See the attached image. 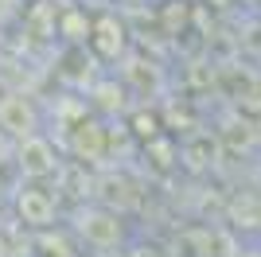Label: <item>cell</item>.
Wrapping results in <instances>:
<instances>
[{
    "label": "cell",
    "mask_w": 261,
    "mask_h": 257,
    "mask_svg": "<svg viewBox=\"0 0 261 257\" xmlns=\"http://www.w3.org/2000/svg\"><path fill=\"white\" fill-rule=\"evenodd\" d=\"M94 97H98V109H106V113H113V109H121V101H125V90L113 82H101L98 90H94Z\"/></svg>",
    "instance_id": "obj_8"
},
{
    "label": "cell",
    "mask_w": 261,
    "mask_h": 257,
    "mask_svg": "<svg viewBox=\"0 0 261 257\" xmlns=\"http://www.w3.org/2000/svg\"><path fill=\"white\" fill-rule=\"evenodd\" d=\"M106 148H109V128L101 125L98 117H82L70 125V152H74L82 164H94V160H101L106 156Z\"/></svg>",
    "instance_id": "obj_4"
},
{
    "label": "cell",
    "mask_w": 261,
    "mask_h": 257,
    "mask_svg": "<svg viewBox=\"0 0 261 257\" xmlns=\"http://www.w3.org/2000/svg\"><path fill=\"white\" fill-rule=\"evenodd\" d=\"M16 164H20L23 179H35V183L59 171V156H55L51 140L39 137V133L28 137V140H20V148H16Z\"/></svg>",
    "instance_id": "obj_3"
},
{
    "label": "cell",
    "mask_w": 261,
    "mask_h": 257,
    "mask_svg": "<svg viewBox=\"0 0 261 257\" xmlns=\"http://www.w3.org/2000/svg\"><path fill=\"white\" fill-rule=\"evenodd\" d=\"M0 128L12 133L16 140L35 137V133H39V109L32 106V97H23V94L0 97Z\"/></svg>",
    "instance_id": "obj_5"
},
{
    "label": "cell",
    "mask_w": 261,
    "mask_h": 257,
    "mask_svg": "<svg viewBox=\"0 0 261 257\" xmlns=\"http://www.w3.org/2000/svg\"><path fill=\"white\" fill-rule=\"evenodd\" d=\"M234 257H261V249H238Z\"/></svg>",
    "instance_id": "obj_10"
},
{
    "label": "cell",
    "mask_w": 261,
    "mask_h": 257,
    "mask_svg": "<svg viewBox=\"0 0 261 257\" xmlns=\"http://www.w3.org/2000/svg\"><path fill=\"white\" fill-rule=\"evenodd\" d=\"M90 47L98 59L106 63H117L121 55L129 51V35H125V23L117 16H94V32H90Z\"/></svg>",
    "instance_id": "obj_6"
},
{
    "label": "cell",
    "mask_w": 261,
    "mask_h": 257,
    "mask_svg": "<svg viewBox=\"0 0 261 257\" xmlns=\"http://www.w3.org/2000/svg\"><path fill=\"white\" fill-rule=\"evenodd\" d=\"M74 230L90 249H117L125 242V218L109 207H82L74 214Z\"/></svg>",
    "instance_id": "obj_1"
},
{
    "label": "cell",
    "mask_w": 261,
    "mask_h": 257,
    "mask_svg": "<svg viewBox=\"0 0 261 257\" xmlns=\"http://www.w3.org/2000/svg\"><path fill=\"white\" fill-rule=\"evenodd\" d=\"M133 133H137V137H144V140H152V137H160V117H156V113H137V117H133Z\"/></svg>",
    "instance_id": "obj_9"
},
{
    "label": "cell",
    "mask_w": 261,
    "mask_h": 257,
    "mask_svg": "<svg viewBox=\"0 0 261 257\" xmlns=\"http://www.w3.org/2000/svg\"><path fill=\"white\" fill-rule=\"evenodd\" d=\"M16 214H20L23 226H35V230H47V226L59 218V199H55L47 187L32 183V187H20L16 191Z\"/></svg>",
    "instance_id": "obj_2"
},
{
    "label": "cell",
    "mask_w": 261,
    "mask_h": 257,
    "mask_svg": "<svg viewBox=\"0 0 261 257\" xmlns=\"http://www.w3.org/2000/svg\"><path fill=\"white\" fill-rule=\"evenodd\" d=\"M90 32H94V16H90V12H82V8L59 12L55 35H63L66 43H90Z\"/></svg>",
    "instance_id": "obj_7"
}]
</instances>
